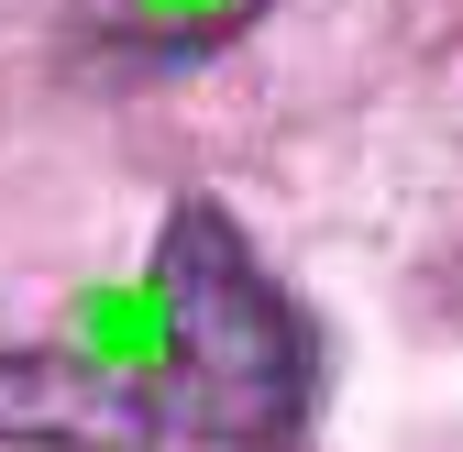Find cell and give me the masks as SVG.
Segmentation results:
<instances>
[{"label":"cell","instance_id":"6da1fadb","mask_svg":"<svg viewBox=\"0 0 463 452\" xmlns=\"http://www.w3.org/2000/svg\"><path fill=\"white\" fill-rule=\"evenodd\" d=\"M67 353L133 386L155 430L210 441V452H276L309 419L320 343L298 298L265 276L243 221L221 199H177L155 232V265L133 287H89L67 320Z\"/></svg>","mask_w":463,"mask_h":452},{"label":"cell","instance_id":"7a4b0ae2","mask_svg":"<svg viewBox=\"0 0 463 452\" xmlns=\"http://www.w3.org/2000/svg\"><path fill=\"white\" fill-rule=\"evenodd\" d=\"M155 409L133 386H110L67 343L0 353V452H155Z\"/></svg>","mask_w":463,"mask_h":452},{"label":"cell","instance_id":"3957f363","mask_svg":"<svg viewBox=\"0 0 463 452\" xmlns=\"http://www.w3.org/2000/svg\"><path fill=\"white\" fill-rule=\"evenodd\" d=\"M276 0H78V55L99 67H188L221 55L232 33H254Z\"/></svg>","mask_w":463,"mask_h":452}]
</instances>
